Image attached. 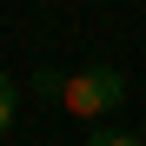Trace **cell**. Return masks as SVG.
<instances>
[{"label":"cell","instance_id":"7a4b0ae2","mask_svg":"<svg viewBox=\"0 0 146 146\" xmlns=\"http://www.w3.org/2000/svg\"><path fill=\"white\" fill-rule=\"evenodd\" d=\"M13 106H20V80H7V73H0V133L13 126Z\"/></svg>","mask_w":146,"mask_h":146},{"label":"cell","instance_id":"6da1fadb","mask_svg":"<svg viewBox=\"0 0 146 146\" xmlns=\"http://www.w3.org/2000/svg\"><path fill=\"white\" fill-rule=\"evenodd\" d=\"M126 86H133V80H126L119 66H80V73H66V86H60V113L100 126V119L126 100Z\"/></svg>","mask_w":146,"mask_h":146},{"label":"cell","instance_id":"277c9868","mask_svg":"<svg viewBox=\"0 0 146 146\" xmlns=\"http://www.w3.org/2000/svg\"><path fill=\"white\" fill-rule=\"evenodd\" d=\"M86 146H146L139 133H119V126H100V133H86Z\"/></svg>","mask_w":146,"mask_h":146},{"label":"cell","instance_id":"3957f363","mask_svg":"<svg viewBox=\"0 0 146 146\" xmlns=\"http://www.w3.org/2000/svg\"><path fill=\"white\" fill-rule=\"evenodd\" d=\"M60 86H66V73H53V66L33 73V93H40V100H53V106H60Z\"/></svg>","mask_w":146,"mask_h":146},{"label":"cell","instance_id":"5b68a950","mask_svg":"<svg viewBox=\"0 0 146 146\" xmlns=\"http://www.w3.org/2000/svg\"><path fill=\"white\" fill-rule=\"evenodd\" d=\"M139 139H146V119H139Z\"/></svg>","mask_w":146,"mask_h":146}]
</instances>
